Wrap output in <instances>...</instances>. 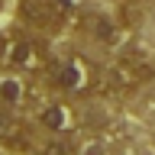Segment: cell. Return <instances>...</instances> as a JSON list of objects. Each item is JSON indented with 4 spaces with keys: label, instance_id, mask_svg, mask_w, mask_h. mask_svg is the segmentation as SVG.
<instances>
[{
    "label": "cell",
    "instance_id": "4",
    "mask_svg": "<svg viewBox=\"0 0 155 155\" xmlns=\"http://www.w3.org/2000/svg\"><path fill=\"white\" fill-rule=\"evenodd\" d=\"M16 16L23 19L29 29L45 32V36H55V32L65 29L68 10H65L61 0H19L16 3Z\"/></svg>",
    "mask_w": 155,
    "mask_h": 155
},
{
    "label": "cell",
    "instance_id": "3",
    "mask_svg": "<svg viewBox=\"0 0 155 155\" xmlns=\"http://www.w3.org/2000/svg\"><path fill=\"white\" fill-rule=\"evenodd\" d=\"M39 78H42L52 91H58V94H71V97L91 94V91L97 87V78H91V68H87L78 55H61V58L52 55L48 68Z\"/></svg>",
    "mask_w": 155,
    "mask_h": 155
},
{
    "label": "cell",
    "instance_id": "7",
    "mask_svg": "<svg viewBox=\"0 0 155 155\" xmlns=\"http://www.w3.org/2000/svg\"><path fill=\"white\" fill-rule=\"evenodd\" d=\"M74 155H78V152H74Z\"/></svg>",
    "mask_w": 155,
    "mask_h": 155
},
{
    "label": "cell",
    "instance_id": "1",
    "mask_svg": "<svg viewBox=\"0 0 155 155\" xmlns=\"http://www.w3.org/2000/svg\"><path fill=\"white\" fill-rule=\"evenodd\" d=\"M52 61V52L42 39L26 29L0 32V71L7 74H42Z\"/></svg>",
    "mask_w": 155,
    "mask_h": 155
},
{
    "label": "cell",
    "instance_id": "6",
    "mask_svg": "<svg viewBox=\"0 0 155 155\" xmlns=\"http://www.w3.org/2000/svg\"><path fill=\"white\" fill-rule=\"evenodd\" d=\"M81 26H84V32L94 42H100V45H116V39H120V26H116L110 16H104V13H87L84 19H81Z\"/></svg>",
    "mask_w": 155,
    "mask_h": 155
},
{
    "label": "cell",
    "instance_id": "2",
    "mask_svg": "<svg viewBox=\"0 0 155 155\" xmlns=\"http://www.w3.org/2000/svg\"><path fill=\"white\" fill-rule=\"evenodd\" d=\"M152 78V61L139 52H120V55L104 68V78H100V87L107 94H116V97H126L139 91Z\"/></svg>",
    "mask_w": 155,
    "mask_h": 155
},
{
    "label": "cell",
    "instance_id": "5",
    "mask_svg": "<svg viewBox=\"0 0 155 155\" xmlns=\"http://www.w3.org/2000/svg\"><path fill=\"white\" fill-rule=\"evenodd\" d=\"M0 145L10 149V152H19V155L36 152L32 126H29L13 107H3V104H0Z\"/></svg>",
    "mask_w": 155,
    "mask_h": 155
}]
</instances>
